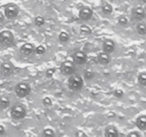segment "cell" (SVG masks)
<instances>
[{"label": "cell", "mask_w": 146, "mask_h": 137, "mask_svg": "<svg viewBox=\"0 0 146 137\" xmlns=\"http://www.w3.org/2000/svg\"><path fill=\"white\" fill-rule=\"evenodd\" d=\"M68 86L71 91H80L84 86V78L78 74H73L69 76L68 80Z\"/></svg>", "instance_id": "6da1fadb"}, {"label": "cell", "mask_w": 146, "mask_h": 137, "mask_svg": "<svg viewBox=\"0 0 146 137\" xmlns=\"http://www.w3.org/2000/svg\"><path fill=\"white\" fill-rule=\"evenodd\" d=\"M10 114L14 120H21L27 116V109L22 104H16L11 108Z\"/></svg>", "instance_id": "7a4b0ae2"}, {"label": "cell", "mask_w": 146, "mask_h": 137, "mask_svg": "<svg viewBox=\"0 0 146 137\" xmlns=\"http://www.w3.org/2000/svg\"><path fill=\"white\" fill-rule=\"evenodd\" d=\"M31 88L29 84L26 82H19L15 86L14 91L17 96L20 98H23L29 96L31 93Z\"/></svg>", "instance_id": "3957f363"}, {"label": "cell", "mask_w": 146, "mask_h": 137, "mask_svg": "<svg viewBox=\"0 0 146 137\" xmlns=\"http://www.w3.org/2000/svg\"><path fill=\"white\" fill-rule=\"evenodd\" d=\"M14 36L11 31L4 30L0 32V44L3 47H9L14 44Z\"/></svg>", "instance_id": "277c9868"}, {"label": "cell", "mask_w": 146, "mask_h": 137, "mask_svg": "<svg viewBox=\"0 0 146 137\" xmlns=\"http://www.w3.org/2000/svg\"><path fill=\"white\" fill-rule=\"evenodd\" d=\"M75 64L73 61L66 60L61 63L60 66V71L64 76H71L75 73Z\"/></svg>", "instance_id": "5b68a950"}, {"label": "cell", "mask_w": 146, "mask_h": 137, "mask_svg": "<svg viewBox=\"0 0 146 137\" xmlns=\"http://www.w3.org/2000/svg\"><path fill=\"white\" fill-rule=\"evenodd\" d=\"M19 13V9L17 5L14 4H7L4 9V14L5 17L9 19H13L17 17Z\"/></svg>", "instance_id": "8992f818"}, {"label": "cell", "mask_w": 146, "mask_h": 137, "mask_svg": "<svg viewBox=\"0 0 146 137\" xmlns=\"http://www.w3.org/2000/svg\"><path fill=\"white\" fill-rule=\"evenodd\" d=\"M73 61L77 65H84L88 61V56L84 51H77L73 54Z\"/></svg>", "instance_id": "52a82bcc"}, {"label": "cell", "mask_w": 146, "mask_h": 137, "mask_svg": "<svg viewBox=\"0 0 146 137\" xmlns=\"http://www.w3.org/2000/svg\"><path fill=\"white\" fill-rule=\"evenodd\" d=\"M14 67L9 61L3 62L0 66V72L3 76H10L14 73Z\"/></svg>", "instance_id": "ba28073f"}, {"label": "cell", "mask_w": 146, "mask_h": 137, "mask_svg": "<svg viewBox=\"0 0 146 137\" xmlns=\"http://www.w3.org/2000/svg\"><path fill=\"white\" fill-rule=\"evenodd\" d=\"M35 48L36 47L34 44H31V43H26L21 46L19 51L22 55L29 57L35 53Z\"/></svg>", "instance_id": "9c48e42d"}, {"label": "cell", "mask_w": 146, "mask_h": 137, "mask_svg": "<svg viewBox=\"0 0 146 137\" xmlns=\"http://www.w3.org/2000/svg\"><path fill=\"white\" fill-rule=\"evenodd\" d=\"M78 15H79V18L82 21H88L92 18L94 15V11L90 7H85L80 10Z\"/></svg>", "instance_id": "30bf717a"}, {"label": "cell", "mask_w": 146, "mask_h": 137, "mask_svg": "<svg viewBox=\"0 0 146 137\" xmlns=\"http://www.w3.org/2000/svg\"><path fill=\"white\" fill-rule=\"evenodd\" d=\"M115 48V41L111 39H107L103 43V51L107 54H111L114 51Z\"/></svg>", "instance_id": "8fae6325"}, {"label": "cell", "mask_w": 146, "mask_h": 137, "mask_svg": "<svg viewBox=\"0 0 146 137\" xmlns=\"http://www.w3.org/2000/svg\"><path fill=\"white\" fill-rule=\"evenodd\" d=\"M132 17L135 21H142L145 17V11L142 7H136L132 11Z\"/></svg>", "instance_id": "7c38bea8"}, {"label": "cell", "mask_w": 146, "mask_h": 137, "mask_svg": "<svg viewBox=\"0 0 146 137\" xmlns=\"http://www.w3.org/2000/svg\"><path fill=\"white\" fill-rule=\"evenodd\" d=\"M97 60L98 62L100 64L104 66L108 65L111 61V57L109 54H107L106 52H101L98 54V57H97Z\"/></svg>", "instance_id": "4fadbf2b"}, {"label": "cell", "mask_w": 146, "mask_h": 137, "mask_svg": "<svg viewBox=\"0 0 146 137\" xmlns=\"http://www.w3.org/2000/svg\"><path fill=\"white\" fill-rule=\"evenodd\" d=\"M119 135L118 130L115 126L109 125L104 130V136L106 137H117Z\"/></svg>", "instance_id": "5bb4252c"}, {"label": "cell", "mask_w": 146, "mask_h": 137, "mask_svg": "<svg viewBox=\"0 0 146 137\" xmlns=\"http://www.w3.org/2000/svg\"><path fill=\"white\" fill-rule=\"evenodd\" d=\"M135 125L141 131L146 130V115H141L137 118Z\"/></svg>", "instance_id": "9a60e30c"}, {"label": "cell", "mask_w": 146, "mask_h": 137, "mask_svg": "<svg viewBox=\"0 0 146 137\" xmlns=\"http://www.w3.org/2000/svg\"><path fill=\"white\" fill-rule=\"evenodd\" d=\"M10 105L9 98L5 96H2L0 97V108L1 109H6L8 108Z\"/></svg>", "instance_id": "2e32d148"}, {"label": "cell", "mask_w": 146, "mask_h": 137, "mask_svg": "<svg viewBox=\"0 0 146 137\" xmlns=\"http://www.w3.org/2000/svg\"><path fill=\"white\" fill-rule=\"evenodd\" d=\"M113 7L111 6V4H108V3H106L104 5L101 7V11H102L103 14H104L105 15H110V14H112L113 12Z\"/></svg>", "instance_id": "e0dca14e"}, {"label": "cell", "mask_w": 146, "mask_h": 137, "mask_svg": "<svg viewBox=\"0 0 146 137\" xmlns=\"http://www.w3.org/2000/svg\"><path fill=\"white\" fill-rule=\"evenodd\" d=\"M96 74L93 70L90 69V68H86L84 70V77L86 80H92L93 78L95 77Z\"/></svg>", "instance_id": "ac0fdd59"}, {"label": "cell", "mask_w": 146, "mask_h": 137, "mask_svg": "<svg viewBox=\"0 0 146 137\" xmlns=\"http://www.w3.org/2000/svg\"><path fill=\"white\" fill-rule=\"evenodd\" d=\"M58 39L61 42L66 43L69 41L70 37L67 32H66V31H61V32L58 34Z\"/></svg>", "instance_id": "d6986e66"}, {"label": "cell", "mask_w": 146, "mask_h": 137, "mask_svg": "<svg viewBox=\"0 0 146 137\" xmlns=\"http://www.w3.org/2000/svg\"><path fill=\"white\" fill-rule=\"evenodd\" d=\"M138 82L142 86H146V72H141L138 75Z\"/></svg>", "instance_id": "ffe728a7"}, {"label": "cell", "mask_w": 146, "mask_h": 137, "mask_svg": "<svg viewBox=\"0 0 146 137\" xmlns=\"http://www.w3.org/2000/svg\"><path fill=\"white\" fill-rule=\"evenodd\" d=\"M45 19L41 16H37L34 19V24H35L36 26H37L38 27L44 26L45 24Z\"/></svg>", "instance_id": "44dd1931"}, {"label": "cell", "mask_w": 146, "mask_h": 137, "mask_svg": "<svg viewBox=\"0 0 146 137\" xmlns=\"http://www.w3.org/2000/svg\"><path fill=\"white\" fill-rule=\"evenodd\" d=\"M136 30L138 33L141 35H145L146 34V25L143 23H140L137 25Z\"/></svg>", "instance_id": "7402d4cb"}, {"label": "cell", "mask_w": 146, "mask_h": 137, "mask_svg": "<svg viewBox=\"0 0 146 137\" xmlns=\"http://www.w3.org/2000/svg\"><path fill=\"white\" fill-rule=\"evenodd\" d=\"M41 135H42L43 136L52 137L55 136V132H54V131L52 128H45V129H44V131H42V134H41Z\"/></svg>", "instance_id": "603a6c76"}, {"label": "cell", "mask_w": 146, "mask_h": 137, "mask_svg": "<svg viewBox=\"0 0 146 137\" xmlns=\"http://www.w3.org/2000/svg\"><path fill=\"white\" fill-rule=\"evenodd\" d=\"M80 30H81V32L82 33V34H86V35H89V34H91V33H92L91 28L87 25L81 26V27H80Z\"/></svg>", "instance_id": "cb8c5ba5"}, {"label": "cell", "mask_w": 146, "mask_h": 137, "mask_svg": "<svg viewBox=\"0 0 146 137\" xmlns=\"http://www.w3.org/2000/svg\"><path fill=\"white\" fill-rule=\"evenodd\" d=\"M46 51V49L43 45H39L35 48V53L38 55H43L45 54Z\"/></svg>", "instance_id": "d4e9b609"}, {"label": "cell", "mask_w": 146, "mask_h": 137, "mask_svg": "<svg viewBox=\"0 0 146 137\" xmlns=\"http://www.w3.org/2000/svg\"><path fill=\"white\" fill-rule=\"evenodd\" d=\"M118 24H120L121 26H122V27H125V26H126L127 24H128V20L125 17H124V16H121V17H120L119 18H118Z\"/></svg>", "instance_id": "484cf974"}, {"label": "cell", "mask_w": 146, "mask_h": 137, "mask_svg": "<svg viewBox=\"0 0 146 137\" xmlns=\"http://www.w3.org/2000/svg\"><path fill=\"white\" fill-rule=\"evenodd\" d=\"M113 95L114 96L116 97V98H123V96H124V92L123 91V90L118 88V89H115V91H113Z\"/></svg>", "instance_id": "4316f807"}, {"label": "cell", "mask_w": 146, "mask_h": 137, "mask_svg": "<svg viewBox=\"0 0 146 137\" xmlns=\"http://www.w3.org/2000/svg\"><path fill=\"white\" fill-rule=\"evenodd\" d=\"M42 104L44 106H50L52 105V100L49 97H45L42 100Z\"/></svg>", "instance_id": "83f0119b"}, {"label": "cell", "mask_w": 146, "mask_h": 137, "mask_svg": "<svg viewBox=\"0 0 146 137\" xmlns=\"http://www.w3.org/2000/svg\"><path fill=\"white\" fill-rule=\"evenodd\" d=\"M55 72H56L55 68H48V69H47L46 71V76L48 78H51Z\"/></svg>", "instance_id": "f1b7e54d"}, {"label": "cell", "mask_w": 146, "mask_h": 137, "mask_svg": "<svg viewBox=\"0 0 146 137\" xmlns=\"http://www.w3.org/2000/svg\"><path fill=\"white\" fill-rule=\"evenodd\" d=\"M128 136L130 137H140L141 136V134L138 131H132L128 134Z\"/></svg>", "instance_id": "f546056e"}, {"label": "cell", "mask_w": 146, "mask_h": 137, "mask_svg": "<svg viewBox=\"0 0 146 137\" xmlns=\"http://www.w3.org/2000/svg\"><path fill=\"white\" fill-rule=\"evenodd\" d=\"M76 136H78V137H83V136H87L86 134L85 133L83 132L82 131H77L76 133Z\"/></svg>", "instance_id": "4dcf8cb0"}, {"label": "cell", "mask_w": 146, "mask_h": 137, "mask_svg": "<svg viewBox=\"0 0 146 137\" xmlns=\"http://www.w3.org/2000/svg\"><path fill=\"white\" fill-rule=\"evenodd\" d=\"M4 133H5V128L3 126L0 125V136L4 135Z\"/></svg>", "instance_id": "1f68e13d"}, {"label": "cell", "mask_w": 146, "mask_h": 137, "mask_svg": "<svg viewBox=\"0 0 146 137\" xmlns=\"http://www.w3.org/2000/svg\"><path fill=\"white\" fill-rule=\"evenodd\" d=\"M3 20H4V16H3L2 14H1V13H0V22H1V21H2Z\"/></svg>", "instance_id": "d6a6232c"}]
</instances>
